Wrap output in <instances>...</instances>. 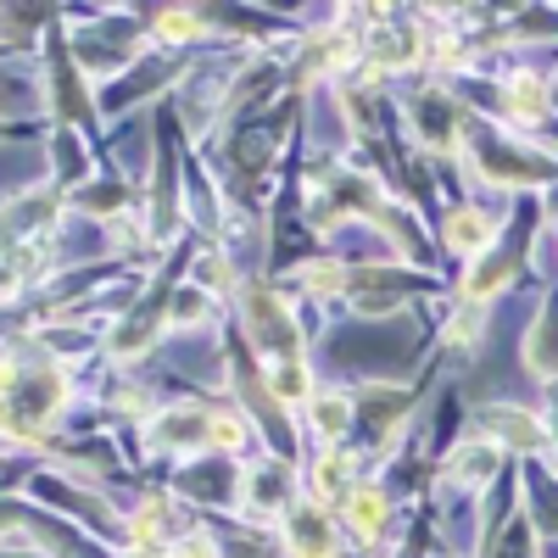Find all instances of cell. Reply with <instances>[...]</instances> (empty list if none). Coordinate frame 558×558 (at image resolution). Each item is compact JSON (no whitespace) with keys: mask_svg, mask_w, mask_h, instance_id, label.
Here are the masks:
<instances>
[{"mask_svg":"<svg viewBox=\"0 0 558 558\" xmlns=\"http://www.w3.org/2000/svg\"><path fill=\"white\" fill-rule=\"evenodd\" d=\"M62 402V375L57 368H34V375H23V368L12 363V391H7V425L12 436H34L45 418L57 413Z\"/></svg>","mask_w":558,"mask_h":558,"instance_id":"cell-1","label":"cell"},{"mask_svg":"<svg viewBox=\"0 0 558 558\" xmlns=\"http://www.w3.org/2000/svg\"><path fill=\"white\" fill-rule=\"evenodd\" d=\"M246 318H252V336H257V347H268V352H286V357H291V347H296V324L286 318V307H279L274 296L252 291Z\"/></svg>","mask_w":558,"mask_h":558,"instance_id":"cell-2","label":"cell"},{"mask_svg":"<svg viewBox=\"0 0 558 558\" xmlns=\"http://www.w3.org/2000/svg\"><path fill=\"white\" fill-rule=\"evenodd\" d=\"M213 425H218V418H207L202 408H173V413H162L157 425H151V436L168 441V447H191V441L213 436Z\"/></svg>","mask_w":558,"mask_h":558,"instance_id":"cell-3","label":"cell"},{"mask_svg":"<svg viewBox=\"0 0 558 558\" xmlns=\"http://www.w3.org/2000/svg\"><path fill=\"white\" fill-rule=\"evenodd\" d=\"M291 547H296V558H330L336 553L330 520H324L318 508H302V514L291 520Z\"/></svg>","mask_w":558,"mask_h":558,"instance_id":"cell-4","label":"cell"},{"mask_svg":"<svg viewBox=\"0 0 558 558\" xmlns=\"http://www.w3.org/2000/svg\"><path fill=\"white\" fill-rule=\"evenodd\" d=\"M492 470H497V447H492V441L463 447V452H452V463H447V475H452V481H470V486L492 481Z\"/></svg>","mask_w":558,"mask_h":558,"instance_id":"cell-5","label":"cell"},{"mask_svg":"<svg viewBox=\"0 0 558 558\" xmlns=\"http://www.w3.org/2000/svg\"><path fill=\"white\" fill-rule=\"evenodd\" d=\"M531 368L536 375H558V307L542 313L536 336H531Z\"/></svg>","mask_w":558,"mask_h":558,"instance_id":"cell-6","label":"cell"},{"mask_svg":"<svg viewBox=\"0 0 558 558\" xmlns=\"http://www.w3.org/2000/svg\"><path fill=\"white\" fill-rule=\"evenodd\" d=\"M486 418V430H502L514 447H542V430H536V418H525V413H508V408H486L481 413Z\"/></svg>","mask_w":558,"mask_h":558,"instance_id":"cell-7","label":"cell"},{"mask_svg":"<svg viewBox=\"0 0 558 558\" xmlns=\"http://www.w3.org/2000/svg\"><path fill=\"white\" fill-rule=\"evenodd\" d=\"M486 241H492V223H486L481 213H452V218H447V246L475 252V246H486Z\"/></svg>","mask_w":558,"mask_h":558,"instance_id":"cell-8","label":"cell"},{"mask_svg":"<svg viewBox=\"0 0 558 558\" xmlns=\"http://www.w3.org/2000/svg\"><path fill=\"white\" fill-rule=\"evenodd\" d=\"M313 425H318V436H341L352 425V402L347 397H313Z\"/></svg>","mask_w":558,"mask_h":558,"instance_id":"cell-9","label":"cell"},{"mask_svg":"<svg viewBox=\"0 0 558 558\" xmlns=\"http://www.w3.org/2000/svg\"><path fill=\"white\" fill-rule=\"evenodd\" d=\"M347 514H352V525H357L363 536H375V531L386 525V502H380V492H352Z\"/></svg>","mask_w":558,"mask_h":558,"instance_id":"cell-10","label":"cell"},{"mask_svg":"<svg viewBox=\"0 0 558 558\" xmlns=\"http://www.w3.org/2000/svg\"><path fill=\"white\" fill-rule=\"evenodd\" d=\"M418 118H425V134H430V140H452V107H447L441 96L418 101Z\"/></svg>","mask_w":558,"mask_h":558,"instance_id":"cell-11","label":"cell"},{"mask_svg":"<svg viewBox=\"0 0 558 558\" xmlns=\"http://www.w3.org/2000/svg\"><path fill=\"white\" fill-rule=\"evenodd\" d=\"M252 502L257 508H279V502H286V470H263L252 481Z\"/></svg>","mask_w":558,"mask_h":558,"instance_id":"cell-12","label":"cell"},{"mask_svg":"<svg viewBox=\"0 0 558 558\" xmlns=\"http://www.w3.org/2000/svg\"><path fill=\"white\" fill-rule=\"evenodd\" d=\"M274 391L286 397V402L307 397V368H302V363H279V368H274Z\"/></svg>","mask_w":558,"mask_h":558,"instance_id":"cell-13","label":"cell"},{"mask_svg":"<svg viewBox=\"0 0 558 558\" xmlns=\"http://www.w3.org/2000/svg\"><path fill=\"white\" fill-rule=\"evenodd\" d=\"M508 107H514L520 118H536V112H542V89H536L531 78H520L514 89H508Z\"/></svg>","mask_w":558,"mask_h":558,"instance_id":"cell-14","label":"cell"},{"mask_svg":"<svg viewBox=\"0 0 558 558\" xmlns=\"http://www.w3.org/2000/svg\"><path fill=\"white\" fill-rule=\"evenodd\" d=\"M508 274H514V263H508V257H502V263H486V268L470 279V291H475V296H486V291H497V286H502Z\"/></svg>","mask_w":558,"mask_h":558,"instance_id":"cell-15","label":"cell"},{"mask_svg":"<svg viewBox=\"0 0 558 558\" xmlns=\"http://www.w3.org/2000/svg\"><path fill=\"white\" fill-rule=\"evenodd\" d=\"M213 441H218V447H241V441H246V425H241V418H218Z\"/></svg>","mask_w":558,"mask_h":558,"instance_id":"cell-16","label":"cell"},{"mask_svg":"<svg viewBox=\"0 0 558 558\" xmlns=\"http://www.w3.org/2000/svg\"><path fill=\"white\" fill-rule=\"evenodd\" d=\"M341 475H347V463H341V458H330V463H318L313 486H318V492H336V486H341Z\"/></svg>","mask_w":558,"mask_h":558,"instance_id":"cell-17","label":"cell"},{"mask_svg":"<svg viewBox=\"0 0 558 558\" xmlns=\"http://www.w3.org/2000/svg\"><path fill=\"white\" fill-rule=\"evenodd\" d=\"M162 28H168L173 39H191V28H196V17H179V12H173V17H162Z\"/></svg>","mask_w":558,"mask_h":558,"instance_id":"cell-18","label":"cell"},{"mask_svg":"<svg viewBox=\"0 0 558 558\" xmlns=\"http://www.w3.org/2000/svg\"><path fill=\"white\" fill-rule=\"evenodd\" d=\"M140 558H151V553H140Z\"/></svg>","mask_w":558,"mask_h":558,"instance_id":"cell-19","label":"cell"}]
</instances>
